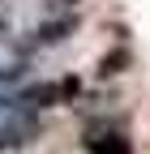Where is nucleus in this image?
<instances>
[{"instance_id":"obj_1","label":"nucleus","mask_w":150,"mask_h":154,"mask_svg":"<svg viewBox=\"0 0 150 154\" xmlns=\"http://www.w3.org/2000/svg\"><path fill=\"white\" fill-rule=\"evenodd\" d=\"M82 146L86 154H133V141L124 137V128H111V124H90Z\"/></svg>"}]
</instances>
